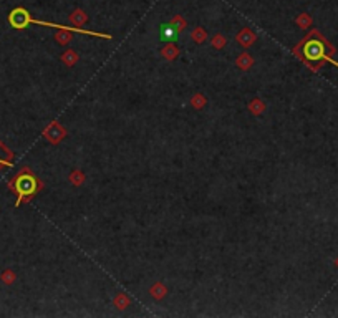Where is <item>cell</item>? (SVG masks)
<instances>
[{"label": "cell", "mask_w": 338, "mask_h": 318, "mask_svg": "<svg viewBox=\"0 0 338 318\" xmlns=\"http://www.w3.org/2000/svg\"><path fill=\"white\" fill-rule=\"evenodd\" d=\"M293 53L312 70L322 68L325 63H332L338 68V61L333 60L335 48L318 30H312L293 48Z\"/></svg>", "instance_id": "1"}, {"label": "cell", "mask_w": 338, "mask_h": 318, "mask_svg": "<svg viewBox=\"0 0 338 318\" xmlns=\"http://www.w3.org/2000/svg\"><path fill=\"white\" fill-rule=\"evenodd\" d=\"M8 189L17 194L15 206H20L22 202L30 201L32 197L42 189V182L35 174H33L32 169L23 167L13 179H10V182H8Z\"/></svg>", "instance_id": "2"}, {"label": "cell", "mask_w": 338, "mask_h": 318, "mask_svg": "<svg viewBox=\"0 0 338 318\" xmlns=\"http://www.w3.org/2000/svg\"><path fill=\"white\" fill-rule=\"evenodd\" d=\"M8 23H10L13 28H17V30L27 28L28 25H30V23H37V25H45V27H50V28H58V30H63V28H66L65 25H58V23L37 20V18L30 17V13H28L23 7L13 8V10L8 13Z\"/></svg>", "instance_id": "3"}, {"label": "cell", "mask_w": 338, "mask_h": 318, "mask_svg": "<svg viewBox=\"0 0 338 318\" xmlns=\"http://www.w3.org/2000/svg\"><path fill=\"white\" fill-rule=\"evenodd\" d=\"M65 134H66V129L61 128L58 123H53L45 131V136L50 139L52 143H58L61 138H65Z\"/></svg>", "instance_id": "4"}, {"label": "cell", "mask_w": 338, "mask_h": 318, "mask_svg": "<svg viewBox=\"0 0 338 318\" xmlns=\"http://www.w3.org/2000/svg\"><path fill=\"white\" fill-rule=\"evenodd\" d=\"M12 164H13V153L0 141V169L10 167Z\"/></svg>", "instance_id": "5"}, {"label": "cell", "mask_w": 338, "mask_h": 318, "mask_svg": "<svg viewBox=\"0 0 338 318\" xmlns=\"http://www.w3.org/2000/svg\"><path fill=\"white\" fill-rule=\"evenodd\" d=\"M235 38H237V42L242 47H250L255 42V38H257V37H255V33L250 30V28H242V30L237 33V37H235Z\"/></svg>", "instance_id": "6"}, {"label": "cell", "mask_w": 338, "mask_h": 318, "mask_svg": "<svg viewBox=\"0 0 338 318\" xmlns=\"http://www.w3.org/2000/svg\"><path fill=\"white\" fill-rule=\"evenodd\" d=\"M86 20H88V15H86V13L81 10V8H76V10L71 12L70 22H71V25H75L76 28H80Z\"/></svg>", "instance_id": "7"}, {"label": "cell", "mask_w": 338, "mask_h": 318, "mask_svg": "<svg viewBox=\"0 0 338 318\" xmlns=\"http://www.w3.org/2000/svg\"><path fill=\"white\" fill-rule=\"evenodd\" d=\"M61 61H63V63H66L68 66L75 65L76 61H78V53H76L75 50H68V52H65L63 55H61Z\"/></svg>", "instance_id": "8"}, {"label": "cell", "mask_w": 338, "mask_h": 318, "mask_svg": "<svg viewBox=\"0 0 338 318\" xmlns=\"http://www.w3.org/2000/svg\"><path fill=\"white\" fill-rule=\"evenodd\" d=\"M186 25H187V22H186L184 18H182L181 15H176L174 18H172L171 22H169V27H172V28H174L176 32H181V30H184V28H186Z\"/></svg>", "instance_id": "9"}, {"label": "cell", "mask_w": 338, "mask_h": 318, "mask_svg": "<svg viewBox=\"0 0 338 318\" xmlns=\"http://www.w3.org/2000/svg\"><path fill=\"white\" fill-rule=\"evenodd\" d=\"M191 37H192V40H194V42H197V43H202V42L206 40L207 33H206V30H204V28H202V27H197V28H194V30H192Z\"/></svg>", "instance_id": "10"}, {"label": "cell", "mask_w": 338, "mask_h": 318, "mask_svg": "<svg viewBox=\"0 0 338 318\" xmlns=\"http://www.w3.org/2000/svg\"><path fill=\"white\" fill-rule=\"evenodd\" d=\"M163 55L166 56V58H174V56L177 55V48L174 47V43L169 42L168 45L163 48Z\"/></svg>", "instance_id": "11"}, {"label": "cell", "mask_w": 338, "mask_h": 318, "mask_svg": "<svg viewBox=\"0 0 338 318\" xmlns=\"http://www.w3.org/2000/svg\"><path fill=\"white\" fill-rule=\"evenodd\" d=\"M237 65L240 66L242 70H247L250 65H252V58L249 56V53H242V55L237 58Z\"/></svg>", "instance_id": "12"}, {"label": "cell", "mask_w": 338, "mask_h": 318, "mask_svg": "<svg viewBox=\"0 0 338 318\" xmlns=\"http://www.w3.org/2000/svg\"><path fill=\"white\" fill-rule=\"evenodd\" d=\"M310 23H312L310 15H307V13H302V15H298V18H297V25L298 27L307 28L308 25H310Z\"/></svg>", "instance_id": "13"}, {"label": "cell", "mask_w": 338, "mask_h": 318, "mask_svg": "<svg viewBox=\"0 0 338 318\" xmlns=\"http://www.w3.org/2000/svg\"><path fill=\"white\" fill-rule=\"evenodd\" d=\"M225 42H227V38H225L224 35H216L214 38H212V45H214L216 48H222L225 45Z\"/></svg>", "instance_id": "14"}, {"label": "cell", "mask_w": 338, "mask_h": 318, "mask_svg": "<svg viewBox=\"0 0 338 318\" xmlns=\"http://www.w3.org/2000/svg\"><path fill=\"white\" fill-rule=\"evenodd\" d=\"M202 105H204V98H202L201 95H196L194 98H192V106H196V108L199 109Z\"/></svg>", "instance_id": "15"}, {"label": "cell", "mask_w": 338, "mask_h": 318, "mask_svg": "<svg viewBox=\"0 0 338 318\" xmlns=\"http://www.w3.org/2000/svg\"><path fill=\"white\" fill-rule=\"evenodd\" d=\"M114 303H116V305H119V308H124V307H126L128 300H126V297L121 295L119 298H116V300H114Z\"/></svg>", "instance_id": "16"}, {"label": "cell", "mask_w": 338, "mask_h": 318, "mask_svg": "<svg viewBox=\"0 0 338 318\" xmlns=\"http://www.w3.org/2000/svg\"><path fill=\"white\" fill-rule=\"evenodd\" d=\"M337 265H338V260H337Z\"/></svg>", "instance_id": "17"}]
</instances>
